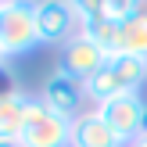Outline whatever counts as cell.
I'll use <instances>...</instances> for the list:
<instances>
[{
	"label": "cell",
	"instance_id": "9",
	"mask_svg": "<svg viewBox=\"0 0 147 147\" xmlns=\"http://www.w3.org/2000/svg\"><path fill=\"white\" fill-rule=\"evenodd\" d=\"M115 54L126 57H144L147 61V22L144 18H129L126 25H119V40H115ZM111 54V57H115Z\"/></svg>",
	"mask_w": 147,
	"mask_h": 147
},
{
	"label": "cell",
	"instance_id": "14",
	"mask_svg": "<svg viewBox=\"0 0 147 147\" xmlns=\"http://www.w3.org/2000/svg\"><path fill=\"white\" fill-rule=\"evenodd\" d=\"M129 147H147V133H144V136H136V140L129 144Z\"/></svg>",
	"mask_w": 147,
	"mask_h": 147
},
{
	"label": "cell",
	"instance_id": "4",
	"mask_svg": "<svg viewBox=\"0 0 147 147\" xmlns=\"http://www.w3.org/2000/svg\"><path fill=\"white\" fill-rule=\"evenodd\" d=\"M36 29H40V47H65L79 32V18L72 0H43L36 4Z\"/></svg>",
	"mask_w": 147,
	"mask_h": 147
},
{
	"label": "cell",
	"instance_id": "12",
	"mask_svg": "<svg viewBox=\"0 0 147 147\" xmlns=\"http://www.w3.org/2000/svg\"><path fill=\"white\" fill-rule=\"evenodd\" d=\"M133 14H136L133 0H100V18L111 22V25H126Z\"/></svg>",
	"mask_w": 147,
	"mask_h": 147
},
{
	"label": "cell",
	"instance_id": "11",
	"mask_svg": "<svg viewBox=\"0 0 147 147\" xmlns=\"http://www.w3.org/2000/svg\"><path fill=\"white\" fill-rule=\"evenodd\" d=\"M79 32H83V36H90V40L97 43V47L104 50L108 57L115 54V40H119V25H111V22H104L100 14H97V18H90V22H86L83 29H79Z\"/></svg>",
	"mask_w": 147,
	"mask_h": 147
},
{
	"label": "cell",
	"instance_id": "10",
	"mask_svg": "<svg viewBox=\"0 0 147 147\" xmlns=\"http://www.w3.org/2000/svg\"><path fill=\"white\" fill-rule=\"evenodd\" d=\"M108 65L115 68V76H119V83H122L126 93H140V86L147 83V61H144V57L115 54V57H108Z\"/></svg>",
	"mask_w": 147,
	"mask_h": 147
},
{
	"label": "cell",
	"instance_id": "3",
	"mask_svg": "<svg viewBox=\"0 0 147 147\" xmlns=\"http://www.w3.org/2000/svg\"><path fill=\"white\" fill-rule=\"evenodd\" d=\"M97 111L126 144H133L136 136L147 133V100H144V93H119L108 104H100Z\"/></svg>",
	"mask_w": 147,
	"mask_h": 147
},
{
	"label": "cell",
	"instance_id": "15",
	"mask_svg": "<svg viewBox=\"0 0 147 147\" xmlns=\"http://www.w3.org/2000/svg\"><path fill=\"white\" fill-rule=\"evenodd\" d=\"M0 147H18V144H14V140H0Z\"/></svg>",
	"mask_w": 147,
	"mask_h": 147
},
{
	"label": "cell",
	"instance_id": "13",
	"mask_svg": "<svg viewBox=\"0 0 147 147\" xmlns=\"http://www.w3.org/2000/svg\"><path fill=\"white\" fill-rule=\"evenodd\" d=\"M133 7H136V18L147 22V0H133Z\"/></svg>",
	"mask_w": 147,
	"mask_h": 147
},
{
	"label": "cell",
	"instance_id": "7",
	"mask_svg": "<svg viewBox=\"0 0 147 147\" xmlns=\"http://www.w3.org/2000/svg\"><path fill=\"white\" fill-rule=\"evenodd\" d=\"M72 147H129V144L100 119L97 108H90L72 122Z\"/></svg>",
	"mask_w": 147,
	"mask_h": 147
},
{
	"label": "cell",
	"instance_id": "2",
	"mask_svg": "<svg viewBox=\"0 0 147 147\" xmlns=\"http://www.w3.org/2000/svg\"><path fill=\"white\" fill-rule=\"evenodd\" d=\"M18 147H72V119L50 111L43 97H32Z\"/></svg>",
	"mask_w": 147,
	"mask_h": 147
},
{
	"label": "cell",
	"instance_id": "6",
	"mask_svg": "<svg viewBox=\"0 0 147 147\" xmlns=\"http://www.w3.org/2000/svg\"><path fill=\"white\" fill-rule=\"evenodd\" d=\"M40 97H43V104H47L50 111H57V115H65V119L76 122L79 115H83L86 90H83V83H79V79H72L65 68H57V65H54V72L47 76Z\"/></svg>",
	"mask_w": 147,
	"mask_h": 147
},
{
	"label": "cell",
	"instance_id": "16",
	"mask_svg": "<svg viewBox=\"0 0 147 147\" xmlns=\"http://www.w3.org/2000/svg\"><path fill=\"white\" fill-rule=\"evenodd\" d=\"M4 65H7V57H4V50H0V68H4Z\"/></svg>",
	"mask_w": 147,
	"mask_h": 147
},
{
	"label": "cell",
	"instance_id": "1",
	"mask_svg": "<svg viewBox=\"0 0 147 147\" xmlns=\"http://www.w3.org/2000/svg\"><path fill=\"white\" fill-rule=\"evenodd\" d=\"M40 47L36 4L29 0H0V50L4 57H25Z\"/></svg>",
	"mask_w": 147,
	"mask_h": 147
},
{
	"label": "cell",
	"instance_id": "5",
	"mask_svg": "<svg viewBox=\"0 0 147 147\" xmlns=\"http://www.w3.org/2000/svg\"><path fill=\"white\" fill-rule=\"evenodd\" d=\"M104 65H108V54L83 32H76L61 47V54H57V68H65L72 79H79V83H86L90 76H97Z\"/></svg>",
	"mask_w": 147,
	"mask_h": 147
},
{
	"label": "cell",
	"instance_id": "8",
	"mask_svg": "<svg viewBox=\"0 0 147 147\" xmlns=\"http://www.w3.org/2000/svg\"><path fill=\"white\" fill-rule=\"evenodd\" d=\"M29 104H32V93L18 90V86L0 93V140L18 144L22 129H25V119H29Z\"/></svg>",
	"mask_w": 147,
	"mask_h": 147
}]
</instances>
